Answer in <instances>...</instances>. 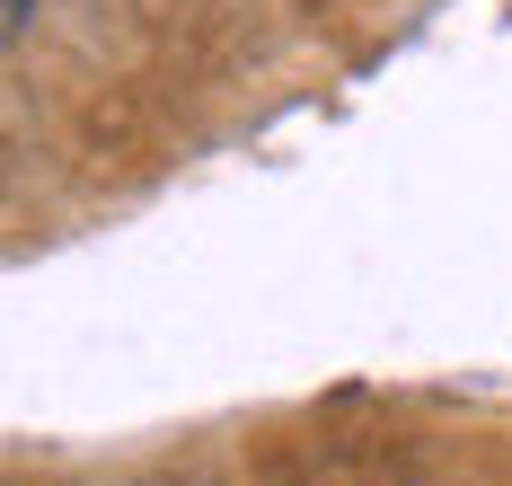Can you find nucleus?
Listing matches in <instances>:
<instances>
[{"label": "nucleus", "mask_w": 512, "mask_h": 486, "mask_svg": "<svg viewBox=\"0 0 512 486\" xmlns=\"http://www.w3.org/2000/svg\"><path fill=\"white\" fill-rule=\"evenodd\" d=\"M27 27H36V0H0V36H9V45H18V36H27Z\"/></svg>", "instance_id": "nucleus-1"}]
</instances>
